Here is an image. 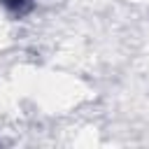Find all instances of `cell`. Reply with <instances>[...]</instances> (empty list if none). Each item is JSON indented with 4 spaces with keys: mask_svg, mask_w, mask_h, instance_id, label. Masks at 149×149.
Wrapping results in <instances>:
<instances>
[{
    "mask_svg": "<svg viewBox=\"0 0 149 149\" xmlns=\"http://www.w3.org/2000/svg\"><path fill=\"white\" fill-rule=\"evenodd\" d=\"M0 5H2L9 14L21 16V14H26V12L33 7V0H0Z\"/></svg>",
    "mask_w": 149,
    "mask_h": 149,
    "instance_id": "obj_1",
    "label": "cell"
}]
</instances>
